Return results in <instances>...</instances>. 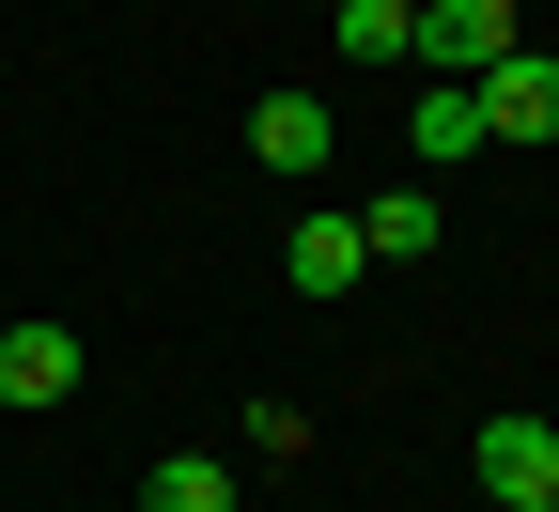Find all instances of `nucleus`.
Returning a JSON list of instances; mask_svg holds the SVG:
<instances>
[{
	"label": "nucleus",
	"instance_id": "6",
	"mask_svg": "<svg viewBox=\"0 0 559 512\" xmlns=\"http://www.w3.org/2000/svg\"><path fill=\"white\" fill-rule=\"evenodd\" d=\"M0 404H79V326H0Z\"/></svg>",
	"mask_w": 559,
	"mask_h": 512
},
{
	"label": "nucleus",
	"instance_id": "7",
	"mask_svg": "<svg viewBox=\"0 0 559 512\" xmlns=\"http://www.w3.org/2000/svg\"><path fill=\"white\" fill-rule=\"evenodd\" d=\"M358 234H373V264H436V234H451V217H436V187L404 171V187H373V202H358Z\"/></svg>",
	"mask_w": 559,
	"mask_h": 512
},
{
	"label": "nucleus",
	"instance_id": "8",
	"mask_svg": "<svg viewBox=\"0 0 559 512\" xmlns=\"http://www.w3.org/2000/svg\"><path fill=\"white\" fill-rule=\"evenodd\" d=\"M404 156H419V171H466V156H481V94H466V79H436V94L404 109Z\"/></svg>",
	"mask_w": 559,
	"mask_h": 512
},
{
	"label": "nucleus",
	"instance_id": "9",
	"mask_svg": "<svg viewBox=\"0 0 559 512\" xmlns=\"http://www.w3.org/2000/svg\"><path fill=\"white\" fill-rule=\"evenodd\" d=\"M140 512H234L218 451H156V466H140Z\"/></svg>",
	"mask_w": 559,
	"mask_h": 512
},
{
	"label": "nucleus",
	"instance_id": "3",
	"mask_svg": "<svg viewBox=\"0 0 559 512\" xmlns=\"http://www.w3.org/2000/svg\"><path fill=\"white\" fill-rule=\"evenodd\" d=\"M280 279H296V296H358V279H373L358 202H311V217H296V249H280Z\"/></svg>",
	"mask_w": 559,
	"mask_h": 512
},
{
	"label": "nucleus",
	"instance_id": "1",
	"mask_svg": "<svg viewBox=\"0 0 559 512\" xmlns=\"http://www.w3.org/2000/svg\"><path fill=\"white\" fill-rule=\"evenodd\" d=\"M466 481L498 497V512H544V497H559V419H528V404H498V419L466 434Z\"/></svg>",
	"mask_w": 559,
	"mask_h": 512
},
{
	"label": "nucleus",
	"instance_id": "10",
	"mask_svg": "<svg viewBox=\"0 0 559 512\" xmlns=\"http://www.w3.org/2000/svg\"><path fill=\"white\" fill-rule=\"evenodd\" d=\"M419 47V0H342V62H404Z\"/></svg>",
	"mask_w": 559,
	"mask_h": 512
},
{
	"label": "nucleus",
	"instance_id": "5",
	"mask_svg": "<svg viewBox=\"0 0 559 512\" xmlns=\"http://www.w3.org/2000/svg\"><path fill=\"white\" fill-rule=\"evenodd\" d=\"M466 94H481V140H559V62L544 47H513L498 79H466Z\"/></svg>",
	"mask_w": 559,
	"mask_h": 512
},
{
	"label": "nucleus",
	"instance_id": "12",
	"mask_svg": "<svg viewBox=\"0 0 559 512\" xmlns=\"http://www.w3.org/2000/svg\"><path fill=\"white\" fill-rule=\"evenodd\" d=\"M544 512H559V497H544Z\"/></svg>",
	"mask_w": 559,
	"mask_h": 512
},
{
	"label": "nucleus",
	"instance_id": "2",
	"mask_svg": "<svg viewBox=\"0 0 559 512\" xmlns=\"http://www.w3.org/2000/svg\"><path fill=\"white\" fill-rule=\"evenodd\" d=\"M404 62H436V79H498L513 62V0H419V47Z\"/></svg>",
	"mask_w": 559,
	"mask_h": 512
},
{
	"label": "nucleus",
	"instance_id": "4",
	"mask_svg": "<svg viewBox=\"0 0 559 512\" xmlns=\"http://www.w3.org/2000/svg\"><path fill=\"white\" fill-rule=\"evenodd\" d=\"M249 156H264V171H296V187H311V171L342 156V109H326V94H264V109H249Z\"/></svg>",
	"mask_w": 559,
	"mask_h": 512
},
{
	"label": "nucleus",
	"instance_id": "11",
	"mask_svg": "<svg viewBox=\"0 0 559 512\" xmlns=\"http://www.w3.org/2000/svg\"><path fill=\"white\" fill-rule=\"evenodd\" d=\"M326 16H342V0H326Z\"/></svg>",
	"mask_w": 559,
	"mask_h": 512
}]
</instances>
